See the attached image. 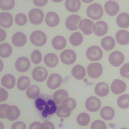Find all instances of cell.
Returning <instances> with one entry per match:
<instances>
[{"label":"cell","mask_w":129,"mask_h":129,"mask_svg":"<svg viewBox=\"0 0 129 129\" xmlns=\"http://www.w3.org/2000/svg\"><path fill=\"white\" fill-rule=\"evenodd\" d=\"M81 17L77 15L69 16L65 21L66 28L70 31H74L78 29V24L81 21Z\"/></svg>","instance_id":"cell-9"},{"label":"cell","mask_w":129,"mask_h":129,"mask_svg":"<svg viewBox=\"0 0 129 129\" xmlns=\"http://www.w3.org/2000/svg\"><path fill=\"white\" fill-rule=\"evenodd\" d=\"M67 42L66 39L61 36H56L52 40V45L56 50H61L66 45Z\"/></svg>","instance_id":"cell-31"},{"label":"cell","mask_w":129,"mask_h":129,"mask_svg":"<svg viewBox=\"0 0 129 129\" xmlns=\"http://www.w3.org/2000/svg\"><path fill=\"white\" fill-rule=\"evenodd\" d=\"M104 9L107 15L113 16L117 14L119 10L118 4L113 1H109L105 3L104 5Z\"/></svg>","instance_id":"cell-15"},{"label":"cell","mask_w":129,"mask_h":129,"mask_svg":"<svg viewBox=\"0 0 129 129\" xmlns=\"http://www.w3.org/2000/svg\"><path fill=\"white\" fill-rule=\"evenodd\" d=\"M39 94V88L36 85H32L28 88L26 91L27 96L31 99L37 97Z\"/></svg>","instance_id":"cell-39"},{"label":"cell","mask_w":129,"mask_h":129,"mask_svg":"<svg viewBox=\"0 0 129 129\" xmlns=\"http://www.w3.org/2000/svg\"><path fill=\"white\" fill-rule=\"evenodd\" d=\"M57 107L54 101L49 99L47 100L44 109L42 111V115L46 117L48 114H52L56 110Z\"/></svg>","instance_id":"cell-29"},{"label":"cell","mask_w":129,"mask_h":129,"mask_svg":"<svg viewBox=\"0 0 129 129\" xmlns=\"http://www.w3.org/2000/svg\"><path fill=\"white\" fill-rule=\"evenodd\" d=\"M124 57L122 52L115 51L111 52L108 57L109 63L114 67H118L124 61Z\"/></svg>","instance_id":"cell-8"},{"label":"cell","mask_w":129,"mask_h":129,"mask_svg":"<svg viewBox=\"0 0 129 129\" xmlns=\"http://www.w3.org/2000/svg\"><path fill=\"white\" fill-rule=\"evenodd\" d=\"M41 129H55V127L52 122L46 121L41 124Z\"/></svg>","instance_id":"cell-49"},{"label":"cell","mask_w":129,"mask_h":129,"mask_svg":"<svg viewBox=\"0 0 129 129\" xmlns=\"http://www.w3.org/2000/svg\"><path fill=\"white\" fill-rule=\"evenodd\" d=\"M2 85L7 89H12L15 85V78L11 74L4 75L1 79Z\"/></svg>","instance_id":"cell-25"},{"label":"cell","mask_w":129,"mask_h":129,"mask_svg":"<svg viewBox=\"0 0 129 129\" xmlns=\"http://www.w3.org/2000/svg\"><path fill=\"white\" fill-rule=\"evenodd\" d=\"M20 111L18 107L15 105H9L6 110V117L10 121L17 119L20 116Z\"/></svg>","instance_id":"cell-20"},{"label":"cell","mask_w":129,"mask_h":129,"mask_svg":"<svg viewBox=\"0 0 129 129\" xmlns=\"http://www.w3.org/2000/svg\"><path fill=\"white\" fill-rule=\"evenodd\" d=\"M45 23L49 27H55L59 23V17L58 15L54 12H48L45 17Z\"/></svg>","instance_id":"cell-18"},{"label":"cell","mask_w":129,"mask_h":129,"mask_svg":"<svg viewBox=\"0 0 129 129\" xmlns=\"http://www.w3.org/2000/svg\"><path fill=\"white\" fill-rule=\"evenodd\" d=\"M31 58L33 63L35 64H39L42 60V56L40 52L38 50H34L31 54Z\"/></svg>","instance_id":"cell-42"},{"label":"cell","mask_w":129,"mask_h":129,"mask_svg":"<svg viewBox=\"0 0 129 129\" xmlns=\"http://www.w3.org/2000/svg\"><path fill=\"white\" fill-rule=\"evenodd\" d=\"M68 97V92L63 89H60L56 91L53 94V99L57 104H60L62 101Z\"/></svg>","instance_id":"cell-35"},{"label":"cell","mask_w":129,"mask_h":129,"mask_svg":"<svg viewBox=\"0 0 129 129\" xmlns=\"http://www.w3.org/2000/svg\"><path fill=\"white\" fill-rule=\"evenodd\" d=\"M101 118L106 120H109L113 118L114 115V111L113 109L108 106L103 107L100 112Z\"/></svg>","instance_id":"cell-32"},{"label":"cell","mask_w":129,"mask_h":129,"mask_svg":"<svg viewBox=\"0 0 129 129\" xmlns=\"http://www.w3.org/2000/svg\"><path fill=\"white\" fill-rule=\"evenodd\" d=\"M115 38L119 44L126 45L129 43V32L126 30H119L116 33Z\"/></svg>","instance_id":"cell-21"},{"label":"cell","mask_w":129,"mask_h":129,"mask_svg":"<svg viewBox=\"0 0 129 129\" xmlns=\"http://www.w3.org/2000/svg\"><path fill=\"white\" fill-rule=\"evenodd\" d=\"M103 52L101 48L96 45L89 47L86 51V56L91 61L99 60L102 57Z\"/></svg>","instance_id":"cell-3"},{"label":"cell","mask_w":129,"mask_h":129,"mask_svg":"<svg viewBox=\"0 0 129 129\" xmlns=\"http://www.w3.org/2000/svg\"><path fill=\"white\" fill-rule=\"evenodd\" d=\"M6 36L7 34L6 32L2 29L0 28V42L5 40L6 38Z\"/></svg>","instance_id":"cell-53"},{"label":"cell","mask_w":129,"mask_h":129,"mask_svg":"<svg viewBox=\"0 0 129 129\" xmlns=\"http://www.w3.org/2000/svg\"><path fill=\"white\" fill-rule=\"evenodd\" d=\"M26 126L22 121H17L12 125V129H26Z\"/></svg>","instance_id":"cell-48"},{"label":"cell","mask_w":129,"mask_h":129,"mask_svg":"<svg viewBox=\"0 0 129 129\" xmlns=\"http://www.w3.org/2000/svg\"><path fill=\"white\" fill-rule=\"evenodd\" d=\"M16 23L19 26H23L25 25L27 22V16L23 13L18 14L15 18Z\"/></svg>","instance_id":"cell-41"},{"label":"cell","mask_w":129,"mask_h":129,"mask_svg":"<svg viewBox=\"0 0 129 129\" xmlns=\"http://www.w3.org/2000/svg\"><path fill=\"white\" fill-rule=\"evenodd\" d=\"M31 42L35 46H41L45 44L47 37L45 34L41 31H35L31 33L30 36Z\"/></svg>","instance_id":"cell-2"},{"label":"cell","mask_w":129,"mask_h":129,"mask_svg":"<svg viewBox=\"0 0 129 129\" xmlns=\"http://www.w3.org/2000/svg\"><path fill=\"white\" fill-rule=\"evenodd\" d=\"M12 43L17 47L24 46L27 41V37L24 33L21 32H17L14 33L12 38Z\"/></svg>","instance_id":"cell-16"},{"label":"cell","mask_w":129,"mask_h":129,"mask_svg":"<svg viewBox=\"0 0 129 129\" xmlns=\"http://www.w3.org/2000/svg\"><path fill=\"white\" fill-rule=\"evenodd\" d=\"M15 6V0H0V9L3 10H10Z\"/></svg>","instance_id":"cell-40"},{"label":"cell","mask_w":129,"mask_h":129,"mask_svg":"<svg viewBox=\"0 0 129 129\" xmlns=\"http://www.w3.org/2000/svg\"><path fill=\"white\" fill-rule=\"evenodd\" d=\"M44 63L48 67L53 68L55 67L58 62L57 56L53 53L47 54L44 57Z\"/></svg>","instance_id":"cell-28"},{"label":"cell","mask_w":129,"mask_h":129,"mask_svg":"<svg viewBox=\"0 0 129 129\" xmlns=\"http://www.w3.org/2000/svg\"><path fill=\"white\" fill-rule=\"evenodd\" d=\"M62 104H65L70 107L71 110H74L76 106V102L72 98H66L61 103Z\"/></svg>","instance_id":"cell-46"},{"label":"cell","mask_w":129,"mask_h":129,"mask_svg":"<svg viewBox=\"0 0 129 129\" xmlns=\"http://www.w3.org/2000/svg\"><path fill=\"white\" fill-rule=\"evenodd\" d=\"M118 106L122 109H126L129 107V95L124 94L117 98Z\"/></svg>","instance_id":"cell-37"},{"label":"cell","mask_w":129,"mask_h":129,"mask_svg":"<svg viewBox=\"0 0 129 129\" xmlns=\"http://www.w3.org/2000/svg\"><path fill=\"white\" fill-rule=\"evenodd\" d=\"M8 93L2 88H0V102L5 101L8 98Z\"/></svg>","instance_id":"cell-50"},{"label":"cell","mask_w":129,"mask_h":129,"mask_svg":"<svg viewBox=\"0 0 129 129\" xmlns=\"http://www.w3.org/2000/svg\"><path fill=\"white\" fill-rule=\"evenodd\" d=\"M126 88V85L125 82L119 80H114L111 83V90L113 93L115 94H120L123 93Z\"/></svg>","instance_id":"cell-13"},{"label":"cell","mask_w":129,"mask_h":129,"mask_svg":"<svg viewBox=\"0 0 129 129\" xmlns=\"http://www.w3.org/2000/svg\"><path fill=\"white\" fill-rule=\"evenodd\" d=\"M30 22L34 25L41 24L44 18V14L42 10L39 9L34 8L30 10L28 14Z\"/></svg>","instance_id":"cell-4"},{"label":"cell","mask_w":129,"mask_h":129,"mask_svg":"<svg viewBox=\"0 0 129 129\" xmlns=\"http://www.w3.org/2000/svg\"><path fill=\"white\" fill-rule=\"evenodd\" d=\"M96 94L100 97H105L109 93L108 85L104 82H99L97 84L95 87Z\"/></svg>","instance_id":"cell-22"},{"label":"cell","mask_w":129,"mask_h":129,"mask_svg":"<svg viewBox=\"0 0 129 129\" xmlns=\"http://www.w3.org/2000/svg\"><path fill=\"white\" fill-rule=\"evenodd\" d=\"M72 75L77 80L83 79L86 75V70L81 65L77 64L73 67L72 69Z\"/></svg>","instance_id":"cell-24"},{"label":"cell","mask_w":129,"mask_h":129,"mask_svg":"<svg viewBox=\"0 0 129 129\" xmlns=\"http://www.w3.org/2000/svg\"><path fill=\"white\" fill-rule=\"evenodd\" d=\"M120 129H127V128H121Z\"/></svg>","instance_id":"cell-58"},{"label":"cell","mask_w":129,"mask_h":129,"mask_svg":"<svg viewBox=\"0 0 129 129\" xmlns=\"http://www.w3.org/2000/svg\"><path fill=\"white\" fill-rule=\"evenodd\" d=\"M0 129H4V125L3 124V123L1 122H0Z\"/></svg>","instance_id":"cell-56"},{"label":"cell","mask_w":129,"mask_h":129,"mask_svg":"<svg viewBox=\"0 0 129 129\" xmlns=\"http://www.w3.org/2000/svg\"><path fill=\"white\" fill-rule=\"evenodd\" d=\"M3 67H4L3 63L2 61L0 59V72L2 71V70L3 69Z\"/></svg>","instance_id":"cell-54"},{"label":"cell","mask_w":129,"mask_h":129,"mask_svg":"<svg viewBox=\"0 0 129 129\" xmlns=\"http://www.w3.org/2000/svg\"><path fill=\"white\" fill-rule=\"evenodd\" d=\"M8 105L7 104H0V118H6V110L8 107Z\"/></svg>","instance_id":"cell-47"},{"label":"cell","mask_w":129,"mask_h":129,"mask_svg":"<svg viewBox=\"0 0 129 129\" xmlns=\"http://www.w3.org/2000/svg\"><path fill=\"white\" fill-rule=\"evenodd\" d=\"M117 25L121 28L129 27V15L125 13L120 14L116 18Z\"/></svg>","instance_id":"cell-23"},{"label":"cell","mask_w":129,"mask_h":129,"mask_svg":"<svg viewBox=\"0 0 129 129\" xmlns=\"http://www.w3.org/2000/svg\"><path fill=\"white\" fill-rule=\"evenodd\" d=\"M46 103H47V102L45 101L42 98H38L36 100V101L35 102V104L36 108L39 110L43 111L45 108V107L46 105Z\"/></svg>","instance_id":"cell-44"},{"label":"cell","mask_w":129,"mask_h":129,"mask_svg":"<svg viewBox=\"0 0 129 129\" xmlns=\"http://www.w3.org/2000/svg\"><path fill=\"white\" fill-rule=\"evenodd\" d=\"M52 1L54 2H55V3H58V2H61L62 0H52Z\"/></svg>","instance_id":"cell-57"},{"label":"cell","mask_w":129,"mask_h":129,"mask_svg":"<svg viewBox=\"0 0 129 129\" xmlns=\"http://www.w3.org/2000/svg\"><path fill=\"white\" fill-rule=\"evenodd\" d=\"M93 21L88 19H84L80 21L79 27L85 34L90 35L93 32Z\"/></svg>","instance_id":"cell-14"},{"label":"cell","mask_w":129,"mask_h":129,"mask_svg":"<svg viewBox=\"0 0 129 129\" xmlns=\"http://www.w3.org/2000/svg\"><path fill=\"white\" fill-rule=\"evenodd\" d=\"M12 52V48L10 44L7 43L0 44V57L7 58L9 57Z\"/></svg>","instance_id":"cell-33"},{"label":"cell","mask_w":129,"mask_h":129,"mask_svg":"<svg viewBox=\"0 0 129 129\" xmlns=\"http://www.w3.org/2000/svg\"><path fill=\"white\" fill-rule=\"evenodd\" d=\"M120 74L124 78H129V63H127L122 66L120 69Z\"/></svg>","instance_id":"cell-45"},{"label":"cell","mask_w":129,"mask_h":129,"mask_svg":"<svg viewBox=\"0 0 129 129\" xmlns=\"http://www.w3.org/2000/svg\"><path fill=\"white\" fill-rule=\"evenodd\" d=\"M87 73L88 76L93 79L99 78L102 73V66L98 62L90 63L87 67Z\"/></svg>","instance_id":"cell-5"},{"label":"cell","mask_w":129,"mask_h":129,"mask_svg":"<svg viewBox=\"0 0 129 129\" xmlns=\"http://www.w3.org/2000/svg\"><path fill=\"white\" fill-rule=\"evenodd\" d=\"M71 109L67 105L62 104L59 105L56 109V113L60 118H67L71 114Z\"/></svg>","instance_id":"cell-26"},{"label":"cell","mask_w":129,"mask_h":129,"mask_svg":"<svg viewBox=\"0 0 129 129\" xmlns=\"http://www.w3.org/2000/svg\"><path fill=\"white\" fill-rule=\"evenodd\" d=\"M30 83V80L28 77L22 76L17 81V87L19 90L24 91L29 87Z\"/></svg>","instance_id":"cell-36"},{"label":"cell","mask_w":129,"mask_h":129,"mask_svg":"<svg viewBox=\"0 0 129 129\" xmlns=\"http://www.w3.org/2000/svg\"><path fill=\"white\" fill-rule=\"evenodd\" d=\"M93 31L96 35L98 36H103L107 33L108 26L104 21H98L94 25Z\"/></svg>","instance_id":"cell-19"},{"label":"cell","mask_w":129,"mask_h":129,"mask_svg":"<svg viewBox=\"0 0 129 129\" xmlns=\"http://www.w3.org/2000/svg\"><path fill=\"white\" fill-rule=\"evenodd\" d=\"M33 4L38 7H43L46 5L48 0H32Z\"/></svg>","instance_id":"cell-51"},{"label":"cell","mask_w":129,"mask_h":129,"mask_svg":"<svg viewBox=\"0 0 129 129\" xmlns=\"http://www.w3.org/2000/svg\"><path fill=\"white\" fill-rule=\"evenodd\" d=\"M87 15L91 19L96 20L101 18L103 15L102 6L97 3L91 4L87 9Z\"/></svg>","instance_id":"cell-1"},{"label":"cell","mask_w":129,"mask_h":129,"mask_svg":"<svg viewBox=\"0 0 129 129\" xmlns=\"http://www.w3.org/2000/svg\"><path fill=\"white\" fill-rule=\"evenodd\" d=\"M70 42L74 46H77L80 45L83 40V36L82 34L79 32H76L72 33L69 38Z\"/></svg>","instance_id":"cell-34"},{"label":"cell","mask_w":129,"mask_h":129,"mask_svg":"<svg viewBox=\"0 0 129 129\" xmlns=\"http://www.w3.org/2000/svg\"><path fill=\"white\" fill-rule=\"evenodd\" d=\"M60 58L63 63L70 65L74 63L76 61V54L71 49H66L61 53Z\"/></svg>","instance_id":"cell-7"},{"label":"cell","mask_w":129,"mask_h":129,"mask_svg":"<svg viewBox=\"0 0 129 129\" xmlns=\"http://www.w3.org/2000/svg\"><path fill=\"white\" fill-rule=\"evenodd\" d=\"M41 123L39 122H34L30 124L29 129H41Z\"/></svg>","instance_id":"cell-52"},{"label":"cell","mask_w":129,"mask_h":129,"mask_svg":"<svg viewBox=\"0 0 129 129\" xmlns=\"http://www.w3.org/2000/svg\"><path fill=\"white\" fill-rule=\"evenodd\" d=\"M101 106L100 100L95 97L91 96L87 98L85 102L86 109L91 112H95L99 110Z\"/></svg>","instance_id":"cell-10"},{"label":"cell","mask_w":129,"mask_h":129,"mask_svg":"<svg viewBox=\"0 0 129 129\" xmlns=\"http://www.w3.org/2000/svg\"><path fill=\"white\" fill-rule=\"evenodd\" d=\"M65 7L66 9L72 13L78 11L81 7L80 0H66L65 2Z\"/></svg>","instance_id":"cell-27"},{"label":"cell","mask_w":129,"mask_h":129,"mask_svg":"<svg viewBox=\"0 0 129 129\" xmlns=\"http://www.w3.org/2000/svg\"><path fill=\"white\" fill-rule=\"evenodd\" d=\"M30 67V60L26 57L22 56L18 58L15 62V68L20 72H26L29 70Z\"/></svg>","instance_id":"cell-12"},{"label":"cell","mask_w":129,"mask_h":129,"mask_svg":"<svg viewBox=\"0 0 129 129\" xmlns=\"http://www.w3.org/2000/svg\"><path fill=\"white\" fill-rule=\"evenodd\" d=\"M48 75L47 70L43 67L39 66L35 68L32 72V76L33 79L38 82L44 81Z\"/></svg>","instance_id":"cell-6"},{"label":"cell","mask_w":129,"mask_h":129,"mask_svg":"<svg viewBox=\"0 0 129 129\" xmlns=\"http://www.w3.org/2000/svg\"><path fill=\"white\" fill-rule=\"evenodd\" d=\"M91 129H106V126L103 121L97 120L92 122Z\"/></svg>","instance_id":"cell-43"},{"label":"cell","mask_w":129,"mask_h":129,"mask_svg":"<svg viewBox=\"0 0 129 129\" xmlns=\"http://www.w3.org/2000/svg\"><path fill=\"white\" fill-rule=\"evenodd\" d=\"M12 15L7 12L0 13V26L5 28H9L13 24Z\"/></svg>","instance_id":"cell-17"},{"label":"cell","mask_w":129,"mask_h":129,"mask_svg":"<svg viewBox=\"0 0 129 129\" xmlns=\"http://www.w3.org/2000/svg\"><path fill=\"white\" fill-rule=\"evenodd\" d=\"M90 116L87 113L82 112L78 114L77 117V123L81 126H86L90 122Z\"/></svg>","instance_id":"cell-38"},{"label":"cell","mask_w":129,"mask_h":129,"mask_svg":"<svg viewBox=\"0 0 129 129\" xmlns=\"http://www.w3.org/2000/svg\"><path fill=\"white\" fill-rule=\"evenodd\" d=\"M62 81V78L59 74L53 73L51 74L48 77L47 85L51 89H55L60 86Z\"/></svg>","instance_id":"cell-11"},{"label":"cell","mask_w":129,"mask_h":129,"mask_svg":"<svg viewBox=\"0 0 129 129\" xmlns=\"http://www.w3.org/2000/svg\"><path fill=\"white\" fill-rule=\"evenodd\" d=\"M83 2H85L86 3H89L91 2H92L93 0H82Z\"/></svg>","instance_id":"cell-55"},{"label":"cell","mask_w":129,"mask_h":129,"mask_svg":"<svg viewBox=\"0 0 129 129\" xmlns=\"http://www.w3.org/2000/svg\"><path fill=\"white\" fill-rule=\"evenodd\" d=\"M115 44V40L111 36H107L103 37L101 41V45L102 48L107 51L112 49Z\"/></svg>","instance_id":"cell-30"}]
</instances>
